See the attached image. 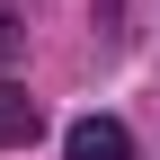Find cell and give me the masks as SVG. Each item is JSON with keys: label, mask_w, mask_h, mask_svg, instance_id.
I'll return each mask as SVG.
<instances>
[{"label": "cell", "mask_w": 160, "mask_h": 160, "mask_svg": "<svg viewBox=\"0 0 160 160\" xmlns=\"http://www.w3.org/2000/svg\"><path fill=\"white\" fill-rule=\"evenodd\" d=\"M62 151L71 160H133V133L116 125V116H80V125L62 133Z\"/></svg>", "instance_id": "1"}, {"label": "cell", "mask_w": 160, "mask_h": 160, "mask_svg": "<svg viewBox=\"0 0 160 160\" xmlns=\"http://www.w3.org/2000/svg\"><path fill=\"white\" fill-rule=\"evenodd\" d=\"M36 133H45V107H36L27 89H0V151L9 142H36Z\"/></svg>", "instance_id": "2"}]
</instances>
